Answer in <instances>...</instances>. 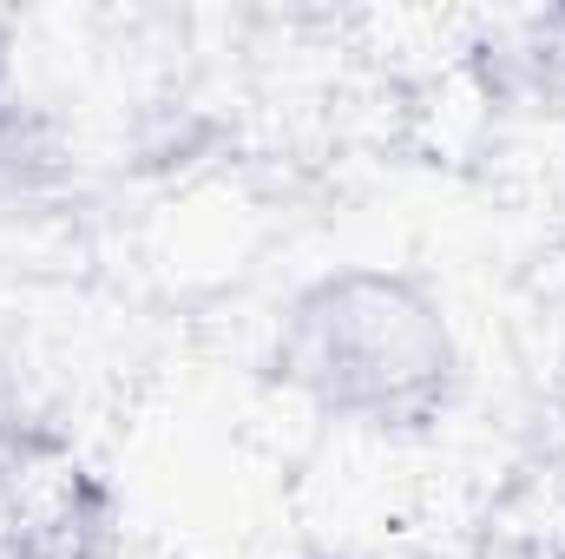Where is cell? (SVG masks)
<instances>
[{
  "label": "cell",
  "mask_w": 565,
  "mask_h": 559,
  "mask_svg": "<svg viewBox=\"0 0 565 559\" xmlns=\"http://www.w3.org/2000/svg\"><path fill=\"white\" fill-rule=\"evenodd\" d=\"M270 376L335 428L422 434L460 389V342L422 277L342 264L289 289L270 329Z\"/></svg>",
  "instance_id": "obj_1"
},
{
  "label": "cell",
  "mask_w": 565,
  "mask_h": 559,
  "mask_svg": "<svg viewBox=\"0 0 565 559\" xmlns=\"http://www.w3.org/2000/svg\"><path fill=\"white\" fill-rule=\"evenodd\" d=\"M13 139H20V99H13V66H7V40H0V171H7Z\"/></svg>",
  "instance_id": "obj_2"
}]
</instances>
